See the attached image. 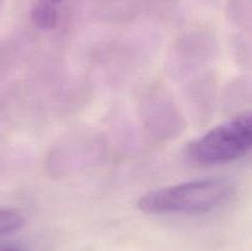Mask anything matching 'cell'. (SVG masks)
<instances>
[{"label": "cell", "mask_w": 252, "mask_h": 251, "mask_svg": "<svg viewBox=\"0 0 252 251\" xmlns=\"http://www.w3.org/2000/svg\"><path fill=\"white\" fill-rule=\"evenodd\" d=\"M233 184L224 179H199L147 192L137 207L153 216H196L220 208L234 196Z\"/></svg>", "instance_id": "cell-1"}, {"label": "cell", "mask_w": 252, "mask_h": 251, "mask_svg": "<svg viewBox=\"0 0 252 251\" xmlns=\"http://www.w3.org/2000/svg\"><path fill=\"white\" fill-rule=\"evenodd\" d=\"M251 147V112H243L189 143L185 157L197 166H217L246 157Z\"/></svg>", "instance_id": "cell-2"}, {"label": "cell", "mask_w": 252, "mask_h": 251, "mask_svg": "<svg viewBox=\"0 0 252 251\" xmlns=\"http://www.w3.org/2000/svg\"><path fill=\"white\" fill-rule=\"evenodd\" d=\"M31 21L37 29L44 30H53L58 22V11L54 5L43 4V2H37L31 10Z\"/></svg>", "instance_id": "cell-3"}, {"label": "cell", "mask_w": 252, "mask_h": 251, "mask_svg": "<svg viewBox=\"0 0 252 251\" xmlns=\"http://www.w3.org/2000/svg\"><path fill=\"white\" fill-rule=\"evenodd\" d=\"M228 16L233 24L250 29L251 0H229Z\"/></svg>", "instance_id": "cell-4"}, {"label": "cell", "mask_w": 252, "mask_h": 251, "mask_svg": "<svg viewBox=\"0 0 252 251\" xmlns=\"http://www.w3.org/2000/svg\"><path fill=\"white\" fill-rule=\"evenodd\" d=\"M25 225V218L14 209L0 208V236L16 233Z\"/></svg>", "instance_id": "cell-5"}, {"label": "cell", "mask_w": 252, "mask_h": 251, "mask_svg": "<svg viewBox=\"0 0 252 251\" xmlns=\"http://www.w3.org/2000/svg\"><path fill=\"white\" fill-rule=\"evenodd\" d=\"M0 251H27L24 248L15 244L10 243H0Z\"/></svg>", "instance_id": "cell-6"}, {"label": "cell", "mask_w": 252, "mask_h": 251, "mask_svg": "<svg viewBox=\"0 0 252 251\" xmlns=\"http://www.w3.org/2000/svg\"><path fill=\"white\" fill-rule=\"evenodd\" d=\"M63 1V0H37V2H43V4H49V5H58L61 4V2Z\"/></svg>", "instance_id": "cell-7"}]
</instances>
